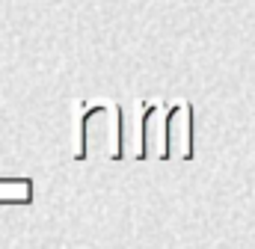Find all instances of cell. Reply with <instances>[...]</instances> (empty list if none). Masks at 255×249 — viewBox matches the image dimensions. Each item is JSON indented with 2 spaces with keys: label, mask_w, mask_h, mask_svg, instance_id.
I'll return each instance as SVG.
<instances>
[{
  "label": "cell",
  "mask_w": 255,
  "mask_h": 249,
  "mask_svg": "<svg viewBox=\"0 0 255 249\" xmlns=\"http://www.w3.org/2000/svg\"><path fill=\"white\" fill-rule=\"evenodd\" d=\"M122 157V122L116 104H95L80 119L77 160H119Z\"/></svg>",
  "instance_id": "1"
},
{
  "label": "cell",
  "mask_w": 255,
  "mask_h": 249,
  "mask_svg": "<svg viewBox=\"0 0 255 249\" xmlns=\"http://www.w3.org/2000/svg\"><path fill=\"white\" fill-rule=\"evenodd\" d=\"M190 116H193V110L187 101H178L169 110V119H166V157H181V160H190L193 157Z\"/></svg>",
  "instance_id": "2"
},
{
  "label": "cell",
  "mask_w": 255,
  "mask_h": 249,
  "mask_svg": "<svg viewBox=\"0 0 255 249\" xmlns=\"http://www.w3.org/2000/svg\"><path fill=\"white\" fill-rule=\"evenodd\" d=\"M33 184L27 178H0V202H30Z\"/></svg>",
  "instance_id": "3"
}]
</instances>
